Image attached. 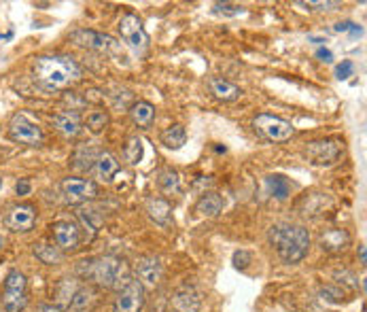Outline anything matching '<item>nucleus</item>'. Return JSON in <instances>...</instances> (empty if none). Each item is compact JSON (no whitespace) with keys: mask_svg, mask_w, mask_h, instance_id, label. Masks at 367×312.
Returning a JSON list of instances; mask_svg holds the SVG:
<instances>
[{"mask_svg":"<svg viewBox=\"0 0 367 312\" xmlns=\"http://www.w3.org/2000/svg\"><path fill=\"white\" fill-rule=\"evenodd\" d=\"M354 74V62L352 60H342L337 66H335V77L340 79V81H346L348 77H352Z\"/></svg>","mask_w":367,"mask_h":312,"instance_id":"2f4dec72","label":"nucleus"},{"mask_svg":"<svg viewBox=\"0 0 367 312\" xmlns=\"http://www.w3.org/2000/svg\"><path fill=\"white\" fill-rule=\"evenodd\" d=\"M214 11L217 13H223V15H242L244 13V7L231 5V3H217L214 5Z\"/></svg>","mask_w":367,"mask_h":312,"instance_id":"473e14b6","label":"nucleus"},{"mask_svg":"<svg viewBox=\"0 0 367 312\" xmlns=\"http://www.w3.org/2000/svg\"><path fill=\"white\" fill-rule=\"evenodd\" d=\"M15 193H18V195H28V193H30V181H28V178H22V181L15 185Z\"/></svg>","mask_w":367,"mask_h":312,"instance_id":"e433bc0d","label":"nucleus"},{"mask_svg":"<svg viewBox=\"0 0 367 312\" xmlns=\"http://www.w3.org/2000/svg\"><path fill=\"white\" fill-rule=\"evenodd\" d=\"M160 141H162V145H164L166 149L176 151V149H181V147L187 143V132H185L183 126L172 124V126H168V128L160 134Z\"/></svg>","mask_w":367,"mask_h":312,"instance_id":"b1692460","label":"nucleus"},{"mask_svg":"<svg viewBox=\"0 0 367 312\" xmlns=\"http://www.w3.org/2000/svg\"><path fill=\"white\" fill-rule=\"evenodd\" d=\"M100 151H96L94 147H87V145H81L75 149L72 153V166L77 170H91L94 164H96V157H98Z\"/></svg>","mask_w":367,"mask_h":312,"instance_id":"bb28decb","label":"nucleus"},{"mask_svg":"<svg viewBox=\"0 0 367 312\" xmlns=\"http://www.w3.org/2000/svg\"><path fill=\"white\" fill-rule=\"evenodd\" d=\"M62 193L68 204H83L98 195V185L89 178L79 176H66L62 181Z\"/></svg>","mask_w":367,"mask_h":312,"instance_id":"9b49d317","label":"nucleus"},{"mask_svg":"<svg viewBox=\"0 0 367 312\" xmlns=\"http://www.w3.org/2000/svg\"><path fill=\"white\" fill-rule=\"evenodd\" d=\"M128 113H130L132 124H134L136 128H141V130L151 128L153 122H155V107H153L151 102H147V100H139V102H134Z\"/></svg>","mask_w":367,"mask_h":312,"instance_id":"aec40b11","label":"nucleus"},{"mask_svg":"<svg viewBox=\"0 0 367 312\" xmlns=\"http://www.w3.org/2000/svg\"><path fill=\"white\" fill-rule=\"evenodd\" d=\"M321 295L327 297V299H331V301H342V299H344V291H342V289H333V287L321 289Z\"/></svg>","mask_w":367,"mask_h":312,"instance_id":"f704fd0d","label":"nucleus"},{"mask_svg":"<svg viewBox=\"0 0 367 312\" xmlns=\"http://www.w3.org/2000/svg\"><path fill=\"white\" fill-rule=\"evenodd\" d=\"M70 39L81 47H87V49L106 53V56H119V43L108 34H102L96 30H77L70 34Z\"/></svg>","mask_w":367,"mask_h":312,"instance_id":"9d476101","label":"nucleus"},{"mask_svg":"<svg viewBox=\"0 0 367 312\" xmlns=\"http://www.w3.org/2000/svg\"><path fill=\"white\" fill-rule=\"evenodd\" d=\"M266 185H268L270 193L276 200H287L291 195V183L283 174H270V176H266Z\"/></svg>","mask_w":367,"mask_h":312,"instance_id":"c85d7f7f","label":"nucleus"},{"mask_svg":"<svg viewBox=\"0 0 367 312\" xmlns=\"http://www.w3.org/2000/svg\"><path fill=\"white\" fill-rule=\"evenodd\" d=\"M34 255L45 266H56V264H60L64 259V253L53 242H39V245H34Z\"/></svg>","mask_w":367,"mask_h":312,"instance_id":"cd10ccee","label":"nucleus"},{"mask_svg":"<svg viewBox=\"0 0 367 312\" xmlns=\"http://www.w3.org/2000/svg\"><path fill=\"white\" fill-rule=\"evenodd\" d=\"M9 138L20 145L39 147L43 141V130L26 115H13L11 124H9Z\"/></svg>","mask_w":367,"mask_h":312,"instance_id":"1a4fd4ad","label":"nucleus"},{"mask_svg":"<svg viewBox=\"0 0 367 312\" xmlns=\"http://www.w3.org/2000/svg\"><path fill=\"white\" fill-rule=\"evenodd\" d=\"M28 304V282L20 270H11L3 287V308L5 312H22Z\"/></svg>","mask_w":367,"mask_h":312,"instance_id":"423d86ee","label":"nucleus"},{"mask_svg":"<svg viewBox=\"0 0 367 312\" xmlns=\"http://www.w3.org/2000/svg\"><path fill=\"white\" fill-rule=\"evenodd\" d=\"M170 306H172L174 312H200L202 299H200V293L195 291V287L183 285L172 293Z\"/></svg>","mask_w":367,"mask_h":312,"instance_id":"2eb2a0df","label":"nucleus"},{"mask_svg":"<svg viewBox=\"0 0 367 312\" xmlns=\"http://www.w3.org/2000/svg\"><path fill=\"white\" fill-rule=\"evenodd\" d=\"M79 272L87 278L94 280L96 287L100 289H124L130 280V266L126 259L115 257V255H102V257H91L81 261Z\"/></svg>","mask_w":367,"mask_h":312,"instance_id":"f03ea898","label":"nucleus"},{"mask_svg":"<svg viewBox=\"0 0 367 312\" xmlns=\"http://www.w3.org/2000/svg\"><path fill=\"white\" fill-rule=\"evenodd\" d=\"M143 155H145V147H143V141L139 136H132L128 138L126 147H124V157L130 166H139L143 162Z\"/></svg>","mask_w":367,"mask_h":312,"instance_id":"7c9ffc66","label":"nucleus"},{"mask_svg":"<svg viewBox=\"0 0 367 312\" xmlns=\"http://www.w3.org/2000/svg\"><path fill=\"white\" fill-rule=\"evenodd\" d=\"M297 7H306V9H316V11H331L335 7H340V3H295Z\"/></svg>","mask_w":367,"mask_h":312,"instance_id":"72a5a7b5","label":"nucleus"},{"mask_svg":"<svg viewBox=\"0 0 367 312\" xmlns=\"http://www.w3.org/2000/svg\"><path fill=\"white\" fill-rule=\"evenodd\" d=\"M96 301H98V291H96V287L83 285V287H79V289L70 295L68 308H70V312H91V308L96 306Z\"/></svg>","mask_w":367,"mask_h":312,"instance_id":"6ab92c4d","label":"nucleus"},{"mask_svg":"<svg viewBox=\"0 0 367 312\" xmlns=\"http://www.w3.org/2000/svg\"><path fill=\"white\" fill-rule=\"evenodd\" d=\"M157 187L162 189V193L166 195H176L181 193V176L174 168H164L157 174Z\"/></svg>","mask_w":367,"mask_h":312,"instance_id":"393cba45","label":"nucleus"},{"mask_svg":"<svg viewBox=\"0 0 367 312\" xmlns=\"http://www.w3.org/2000/svg\"><path fill=\"white\" fill-rule=\"evenodd\" d=\"M51 124L66 138H75L83 130V122H81L79 113H72V111H60V113H56L51 117Z\"/></svg>","mask_w":367,"mask_h":312,"instance_id":"a211bd4d","label":"nucleus"},{"mask_svg":"<svg viewBox=\"0 0 367 312\" xmlns=\"http://www.w3.org/2000/svg\"><path fill=\"white\" fill-rule=\"evenodd\" d=\"M147 215L155 226H160L164 230H170L174 226L172 206L166 197H149L147 200Z\"/></svg>","mask_w":367,"mask_h":312,"instance_id":"dca6fc26","label":"nucleus"},{"mask_svg":"<svg viewBox=\"0 0 367 312\" xmlns=\"http://www.w3.org/2000/svg\"><path fill=\"white\" fill-rule=\"evenodd\" d=\"M208 87H210V93H212L217 100H223V102H233V100H238V98L242 96V89H240L236 83H231V81H227V79H223V77L210 79Z\"/></svg>","mask_w":367,"mask_h":312,"instance_id":"4be33fe9","label":"nucleus"},{"mask_svg":"<svg viewBox=\"0 0 367 312\" xmlns=\"http://www.w3.org/2000/svg\"><path fill=\"white\" fill-rule=\"evenodd\" d=\"M356 255H359V264H361V266H365V264H367V251H365V245H359Z\"/></svg>","mask_w":367,"mask_h":312,"instance_id":"58836bf2","label":"nucleus"},{"mask_svg":"<svg viewBox=\"0 0 367 312\" xmlns=\"http://www.w3.org/2000/svg\"><path fill=\"white\" fill-rule=\"evenodd\" d=\"M136 274H139V282L147 289H153L162 282L164 278V264L160 257L155 255H145L139 259V266H136Z\"/></svg>","mask_w":367,"mask_h":312,"instance_id":"4468645a","label":"nucleus"},{"mask_svg":"<svg viewBox=\"0 0 367 312\" xmlns=\"http://www.w3.org/2000/svg\"><path fill=\"white\" fill-rule=\"evenodd\" d=\"M0 247H3V240H0Z\"/></svg>","mask_w":367,"mask_h":312,"instance_id":"a19ab883","label":"nucleus"},{"mask_svg":"<svg viewBox=\"0 0 367 312\" xmlns=\"http://www.w3.org/2000/svg\"><path fill=\"white\" fill-rule=\"evenodd\" d=\"M223 206H225V200L223 195H219L217 191H206L198 204H195V211L204 217H217L221 211H223Z\"/></svg>","mask_w":367,"mask_h":312,"instance_id":"5701e85b","label":"nucleus"},{"mask_svg":"<svg viewBox=\"0 0 367 312\" xmlns=\"http://www.w3.org/2000/svg\"><path fill=\"white\" fill-rule=\"evenodd\" d=\"M316 58H318L321 62H325V64H331V62H333V53H331L329 49H325V47L316 49Z\"/></svg>","mask_w":367,"mask_h":312,"instance_id":"c9c22d12","label":"nucleus"},{"mask_svg":"<svg viewBox=\"0 0 367 312\" xmlns=\"http://www.w3.org/2000/svg\"><path fill=\"white\" fill-rule=\"evenodd\" d=\"M117 30H119V37H121V41L126 43L128 49H132L136 56L147 53V49H149V34H147L143 22L139 20V15L126 13L124 18L119 20Z\"/></svg>","mask_w":367,"mask_h":312,"instance_id":"20e7f679","label":"nucleus"},{"mask_svg":"<svg viewBox=\"0 0 367 312\" xmlns=\"http://www.w3.org/2000/svg\"><path fill=\"white\" fill-rule=\"evenodd\" d=\"M51 236H53V245L62 253H72L81 245V228L75 221H66V219L56 221L51 226Z\"/></svg>","mask_w":367,"mask_h":312,"instance_id":"ddd939ff","label":"nucleus"},{"mask_svg":"<svg viewBox=\"0 0 367 312\" xmlns=\"http://www.w3.org/2000/svg\"><path fill=\"white\" fill-rule=\"evenodd\" d=\"M32 77L45 91H60L79 81L83 70L68 56H39L32 62Z\"/></svg>","mask_w":367,"mask_h":312,"instance_id":"f257e3e1","label":"nucleus"},{"mask_svg":"<svg viewBox=\"0 0 367 312\" xmlns=\"http://www.w3.org/2000/svg\"><path fill=\"white\" fill-rule=\"evenodd\" d=\"M0 187H3V178H0Z\"/></svg>","mask_w":367,"mask_h":312,"instance_id":"ea45409f","label":"nucleus"},{"mask_svg":"<svg viewBox=\"0 0 367 312\" xmlns=\"http://www.w3.org/2000/svg\"><path fill=\"white\" fill-rule=\"evenodd\" d=\"M350 242H352V238H350V234L344 228L325 230L321 234V238H318V247L325 253H344L350 247Z\"/></svg>","mask_w":367,"mask_h":312,"instance_id":"f3484780","label":"nucleus"},{"mask_svg":"<svg viewBox=\"0 0 367 312\" xmlns=\"http://www.w3.org/2000/svg\"><path fill=\"white\" fill-rule=\"evenodd\" d=\"M77 219L81 221V226H83L85 232L89 230V236H91V238L98 234V230H100V226H102V221H104V217L96 211V208H91V206H87V208H79Z\"/></svg>","mask_w":367,"mask_h":312,"instance_id":"a878e982","label":"nucleus"},{"mask_svg":"<svg viewBox=\"0 0 367 312\" xmlns=\"http://www.w3.org/2000/svg\"><path fill=\"white\" fill-rule=\"evenodd\" d=\"M37 219H39L37 206L30 202H22V204H15L9 208L5 223L11 232H30V230H34Z\"/></svg>","mask_w":367,"mask_h":312,"instance_id":"f8f14e48","label":"nucleus"},{"mask_svg":"<svg viewBox=\"0 0 367 312\" xmlns=\"http://www.w3.org/2000/svg\"><path fill=\"white\" fill-rule=\"evenodd\" d=\"M108 122H110V117H108V113L104 109H94L85 117V126H87V130L91 134H102L108 128Z\"/></svg>","mask_w":367,"mask_h":312,"instance_id":"c756f323","label":"nucleus"},{"mask_svg":"<svg viewBox=\"0 0 367 312\" xmlns=\"http://www.w3.org/2000/svg\"><path fill=\"white\" fill-rule=\"evenodd\" d=\"M145 287L132 278L124 289L117 291V297L112 301V312H143L145 308Z\"/></svg>","mask_w":367,"mask_h":312,"instance_id":"6e6552de","label":"nucleus"},{"mask_svg":"<svg viewBox=\"0 0 367 312\" xmlns=\"http://www.w3.org/2000/svg\"><path fill=\"white\" fill-rule=\"evenodd\" d=\"M94 172L98 176V181L102 183H110L115 178V174L119 172V162L110 151H100L94 164Z\"/></svg>","mask_w":367,"mask_h":312,"instance_id":"412c9836","label":"nucleus"},{"mask_svg":"<svg viewBox=\"0 0 367 312\" xmlns=\"http://www.w3.org/2000/svg\"><path fill=\"white\" fill-rule=\"evenodd\" d=\"M39 312H64V310L56 304H39Z\"/></svg>","mask_w":367,"mask_h":312,"instance_id":"4c0bfd02","label":"nucleus"},{"mask_svg":"<svg viewBox=\"0 0 367 312\" xmlns=\"http://www.w3.org/2000/svg\"><path fill=\"white\" fill-rule=\"evenodd\" d=\"M268 238L285 264H300L302 259H306L312 245L310 232L304 226H295V223L272 226Z\"/></svg>","mask_w":367,"mask_h":312,"instance_id":"7ed1b4c3","label":"nucleus"},{"mask_svg":"<svg viewBox=\"0 0 367 312\" xmlns=\"http://www.w3.org/2000/svg\"><path fill=\"white\" fill-rule=\"evenodd\" d=\"M342 149H344V143L340 138H321V141L308 143L304 149V155L316 166H329L340 160Z\"/></svg>","mask_w":367,"mask_h":312,"instance_id":"0eeeda50","label":"nucleus"},{"mask_svg":"<svg viewBox=\"0 0 367 312\" xmlns=\"http://www.w3.org/2000/svg\"><path fill=\"white\" fill-rule=\"evenodd\" d=\"M253 130L259 136H264L266 141H272V143L291 141L293 134H295V128L291 126V122H287L278 115H272V113H259L253 119Z\"/></svg>","mask_w":367,"mask_h":312,"instance_id":"39448f33","label":"nucleus"}]
</instances>
